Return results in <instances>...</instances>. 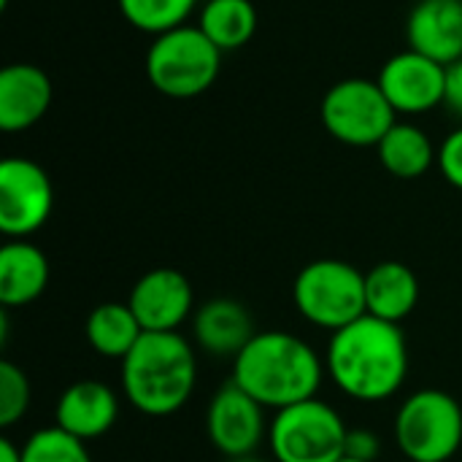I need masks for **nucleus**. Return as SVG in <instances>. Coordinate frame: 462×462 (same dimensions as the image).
Wrapping results in <instances>:
<instances>
[{"label": "nucleus", "mask_w": 462, "mask_h": 462, "mask_svg": "<svg viewBox=\"0 0 462 462\" xmlns=\"http://www.w3.org/2000/svg\"><path fill=\"white\" fill-rule=\"evenodd\" d=\"M325 363L303 338L284 330L257 333L233 360V382L265 409H287L317 398Z\"/></svg>", "instance_id": "2"}, {"label": "nucleus", "mask_w": 462, "mask_h": 462, "mask_svg": "<svg viewBox=\"0 0 462 462\" xmlns=\"http://www.w3.org/2000/svg\"><path fill=\"white\" fill-rule=\"evenodd\" d=\"M0 462H22V447H16L11 439H0Z\"/></svg>", "instance_id": "28"}, {"label": "nucleus", "mask_w": 462, "mask_h": 462, "mask_svg": "<svg viewBox=\"0 0 462 462\" xmlns=\"http://www.w3.org/2000/svg\"><path fill=\"white\" fill-rule=\"evenodd\" d=\"M338 462H360V460H352V457H341Z\"/></svg>", "instance_id": "30"}, {"label": "nucleus", "mask_w": 462, "mask_h": 462, "mask_svg": "<svg viewBox=\"0 0 462 462\" xmlns=\"http://www.w3.org/2000/svg\"><path fill=\"white\" fill-rule=\"evenodd\" d=\"M54 208V187L49 173L27 157H5L0 162V230L8 238L38 233Z\"/></svg>", "instance_id": "9"}, {"label": "nucleus", "mask_w": 462, "mask_h": 462, "mask_svg": "<svg viewBox=\"0 0 462 462\" xmlns=\"http://www.w3.org/2000/svg\"><path fill=\"white\" fill-rule=\"evenodd\" d=\"M420 303L417 273L398 260L376 263L365 273V309L371 317L401 325Z\"/></svg>", "instance_id": "18"}, {"label": "nucleus", "mask_w": 462, "mask_h": 462, "mask_svg": "<svg viewBox=\"0 0 462 462\" xmlns=\"http://www.w3.org/2000/svg\"><path fill=\"white\" fill-rule=\"evenodd\" d=\"M192 284L176 268H152L130 290L127 306L146 333H176L192 314Z\"/></svg>", "instance_id": "12"}, {"label": "nucleus", "mask_w": 462, "mask_h": 462, "mask_svg": "<svg viewBox=\"0 0 462 462\" xmlns=\"http://www.w3.org/2000/svg\"><path fill=\"white\" fill-rule=\"evenodd\" d=\"M376 154L382 168L398 179H420L439 165V146L422 127L411 122H395L379 141Z\"/></svg>", "instance_id": "19"}, {"label": "nucleus", "mask_w": 462, "mask_h": 462, "mask_svg": "<svg viewBox=\"0 0 462 462\" xmlns=\"http://www.w3.org/2000/svg\"><path fill=\"white\" fill-rule=\"evenodd\" d=\"M349 428L325 401L311 398L276 411L268 428V447L276 462H338Z\"/></svg>", "instance_id": "7"}, {"label": "nucleus", "mask_w": 462, "mask_h": 462, "mask_svg": "<svg viewBox=\"0 0 462 462\" xmlns=\"http://www.w3.org/2000/svg\"><path fill=\"white\" fill-rule=\"evenodd\" d=\"M30 401H32V390L27 374L19 365L3 360L0 363V428L16 425L27 414Z\"/></svg>", "instance_id": "24"}, {"label": "nucleus", "mask_w": 462, "mask_h": 462, "mask_svg": "<svg viewBox=\"0 0 462 462\" xmlns=\"http://www.w3.org/2000/svg\"><path fill=\"white\" fill-rule=\"evenodd\" d=\"M325 371L355 401L382 403L393 398L409 374V344L401 325L365 314L330 333Z\"/></svg>", "instance_id": "1"}, {"label": "nucleus", "mask_w": 462, "mask_h": 462, "mask_svg": "<svg viewBox=\"0 0 462 462\" xmlns=\"http://www.w3.org/2000/svg\"><path fill=\"white\" fill-rule=\"evenodd\" d=\"M227 462H265L263 457H257V455H246V457H233V460Z\"/></svg>", "instance_id": "29"}, {"label": "nucleus", "mask_w": 462, "mask_h": 462, "mask_svg": "<svg viewBox=\"0 0 462 462\" xmlns=\"http://www.w3.org/2000/svg\"><path fill=\"white\" fill-rule=\"evenodd\" d=\"M395 114L420 116L447 100V65L406 49L393 54L376 76Z\"/></svg>", "instance_id": "11"}, {"label": "nucleus", "mask_w": 462, "mask_h": 462, "mask_svg": "<svg viewBox=\"0 0 462 462\" xmlns=\"http://www.w3.org/2000/svg\"><path fill=\"white\" fill-rule=\"evenodd\" d=\"M54 89L43 68L32 62H11L0 70V127L5 133H24L38 125L49 106Z\"/></svg>", "instance_id": "14"}, {"label": "nucleus", "mask_w": 462, "mask_h": 462, "mask_svg": "<svg viewBox=\"0 0 462 462\" xmlns=\"http://www.w3.org/2000/svg\"><path fill=\"white\" fill-rule=\"evenodd\" d=\"M409 49L441 62L462 60V0H417L406 19Z\"/></svg>", "instance_id": "13"}, {"label": "nucleus", "mask_w": 462, "mask_h": 462, "mask_svg": "<svg viewBox=\"0 0 462 462\" xmlns=\"http://www.w3.org/2000/svg\"><path fill=\"white\" fill-rule=\"evenodd\" d=\"M439 171L455 189L462 192V125L441 141V146H439Z\"/></svg>", "instance_id": "25"}, {"label": "nucleus", "mask_w": 462, "mask_h": 462, "mask_svg": "<svg viewBox=\"0 0 462 462\" xmlns=\"http://www.w3.org/2000/svg\"><path fill=\"white\" fill-rule=\"evenodd\" d=\"M379 455H382V439H379L374 430H365V428H349L344 457H352V460H360V462H376Z\"/></svg>", "instance_id": "26"}, {"label": "nucleus", "mask_w": 462, "mask_h": 462, "mask_svg": "<svg viewBox=\"0 0 462 462\" xmlns=\"http://www.w3.org/2000/svg\"><path fill=\"white\" fill-rule=\"evenodd\" d=\"M195 341L206 355L238 357L246 344L257 336L252 314L244 303L230 298H214L195 311Z\"/></svg>", "instance_id": "16"}, {"label": "nucleus", "mask_w": 462, "mask_h": 462, "mask_svg": "<svg viewBox=\"0 0 462 462\" xmlns=\"http://www.w3.org/2000/svg\"><path fill=\"white\" fill-rule=\"evenodd\" d=\"M198 360L179 333H143L122 360V393L146 417H171L192 398Z\"/></svg>", "instance_id": "3"}, {"label": "nucleus", "mask_w": 462, "mask_h": 462, "mask_svg": "<svg viewBox=\"0 0 462 462\" xmlns=\"http://www.w3.org/2000/svg\"><path fill=\"white\" fill-rule=\"evenodd\" d=\"M395 441L411 462H449L462 447V406L444 390H417L395 414Z\"/></svg>", "instance_id": "6"}, {"label": "nucleus", "mask_w": 462, "mask_h": 462, "mask_svg": "<svg viewBox=\"0 0 462 462\" xmlns=\"http://www.w3.org/2000/svg\"><path fill=\"white\" fill-rule=\"evenodd\" d=\"M325 130L346 146H379V141L398 122L395 108L384 97L376 79H341L336 81L319 106Z\"/></svg>", "instance_id": "8"}, {"label": "nucleus", "mask_w": 462, "mask_h": 462, "mask_svg": "<svg viewBox=\"0 0 462 462\" xmlns=\"http://www.w3.org/2000/svg\"><path fill=\"white\" fill-rule=\"evenodd\" d=\"M200 0H116L125 22L141 32L162 35L181 24H189Z\"/></svg>", "instance_id": "22"}, {"label": "nucleus", "mask_w": 462, "mask_h": 462, "mask_svg": "<svg viewBox=\"0 0 462 462\" xmlns=\"http://www.w3.org/2000/svg\"><path fill=\"white\" fill-rule=\"evenodd\" d=\"M222 70V51L198 24H181L154 35L146 51L149 84L173 100H189L208 92Z\"/></svg>", "instance_id": "4"}, {"label": "nucleus", "mask_w": 462, "mask_h": 462, "mask_svg": "<svg viewBox=\"0 0 462 462\" xmlns=\"http://www.w3.org/2000/svg\"><path fill=\"white\" fill-rule=\"evenodd\" d=\"M257 22L252 0H206L198 11V27L222 54L246 46L257 32Z\"/></svg>", "instance_id": "21"}, {"label": "nucleus", "mask_w": 462, "mask_h": 462, "mask_svg": "<svg viewBox=\"0 0 462 462\" xmlns=\"http://www.w3.org/2000/svg\"><path fill=\"white\" fill-rule=\"evenodd\" d=\"M119 420V398L116 393L97 382L81 379L62 390L54 406V425L65 433L81 439L84 444L106 436Z\"/></svg>", "instance_id": "15"}, {"label": "nucleus", "mask_w": 462, "mask_h": 462, "mask_svg": "<svg viewBox=\"0 0 462 462\" xmlns=\"http://www.w3.org/2000/svg\"><path fill=\"white\" fill-rule=\"evenodd\" d=\"M84 333H87L89 346L100 357H111V360L122 363L146 330L141 328L138 317L133 314V309L127 303L111 300V303H100L89 311Z\"/></svg>", "instance_id": "20"}, {"label": "nucleus", "mask_w": 462, "mask_h": 462, "mask_svg": "<svg viewBox=\"0 0 462 462\" xmlns=\"http://www.w3.org/2000/svg\"><path fill=\"white\" fill-rule=\"evenodd\" d=\"M49 284V257L27 238H8L0 249V303L19 309L38 300Z\"/></svg>", "instance_id": "17"}, {"label": "nucleus", "mask_w": 462, "mask_h": 462, "mask_svg": "<svg viewBox=\"0 0 462 462\" xmlns=\"http://www.w3.org/2000/svg\"><path fill=\"white\" fill-rule=\"evenodd\" d=\"M271 422L265 420V406H260L236 382L214 393L206 409V433L217 452L227 460L257 455L260 444L268 441Z\"/></svg>", "instance_id": "10"}, {"label": "nucleus", "mask_w": 462, "mask_h": 462, "mask_svg": "<svg viewBox=\"0 0 462 462\" xmlns=\"http://www.w3.org/2000/svg\"><path fill=\"white\" fill-rule=\"evenodd\" d=\"M22 462H92L87 444L62 428H41L22 444Z\"/></svg>", "instance_id": "23"}, {"label": "nucleus", "mask_w": 462, "mask_h": 462, "mask_svg": "<svg viewBox=\"0 0 462 462\" xmlns=\"http://www.w3.org/2000/svg\"><path fill=\"white\" fill-rule=\"evenodd\" d=\"M298 314L330 333L365 317V273L346 260H314L292 284Z\"/></svg>", "instance_id": "5"}, {"label": "nucleus", "mask_w": 462, "mask_h": 462, "mask_svg": "<svg viewBox=\"0 0 462 462\" xmlns=\"http://www.w3.org/2000/svg\"><path fill=\"white\" fill-rule=\"evenodd\" d=\"M444 106L462 119V60L447 68V100Z\"/></svg>", "instance_id": "27"}]
</instances>
